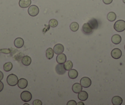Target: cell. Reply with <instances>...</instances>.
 Masks as SVG:
<instances>
[{"label": "cell", "mask_w": 125, "mask_h": 105, "mask_svg": "<svg viewBox=\"0 0 125 105\" xmlns=\"http://www.w3.org/2000/svg\"><path fill=\"white\" fill-rule=\"evenodd\" d=\"M103 3L105 4H109L110 3H112V2L113 1V0H103Z\"/></svg>", "instance_id": "30"}, {"label": "cell", "mask_w": 125, "mask_h": 105, "mask_svg": "<svg viewBox=\"0 0 125 105\" xmlns=\"http://www.w3.org/2000/svg\"><path fill=\"white\" fill-rule=\"evenodd\" d=\"M3 77H4V75H3V73L1 72V71H0V81L3 80Z\"/></svg>", "instance_id": "32"}, {"label": "cell", "mask_w": 125, "mask_h": 105, "mask_svg": "<svg viewBox=\"0 0 125 105\" xmlns=\"http://www.w3.org/2000/svg\"><path fill=\"white\" fill-rule=\"evenodd\" d=\"M54 51L52 48H49L46 50V57L47 58L48 60H51L53 58L54 56Z\"/></svg>", "instance_id": "19"}, {"label": "cell", "mask_w": 125, "mask_h": 105, "mask_svg": "<svg viewBox=\"0 0 125 105\" xmlns=\"http://www.w3.org/2000/svg\"><path fill=\"white\" fill-rule=\"evenodd\" d=\"M56 61L58 64H64L66 61V56L63 53L58 55L56 57Z\"/></svg>", "instance_id": "12"}, {"label": "cell", "mask_w": 125, "mask_h": 105, "mask_svg": "<svg viewBox=\"0 0 125 105\" xmlns=\"http://www.w3.org/2000/svg\"><path fill=\"white\" fill-rule=\"evenodd\" d=\"M49 24L51 27H56L58 24V20H56V19H51L49 21Z\"/></svg>", "instance_id": "26"}, {"label": "cell", "mask_w": 125, "mask_h": 105, "mask_svg": "<svg viewBox=\"0 0 125 105\" xmlns=\"http://www.w3.org/2000/svg\"><path fill=\"white\" fill-rule=\"evenodd\" d=\"M123 1L124 3H125V0H123Z\"/></svg>", "instance_id": "34"}, {"label": "cell", "mask_w": 125, "mask_h": 105, "mask_svg": "<svg viewBox=\"0 0 125 105\" xmlns=\"http://www.w3.org/2000/svg\"><path fill=\"white\" fill-rule=\"evenodd\" d=\"M88 98V95L87 92L85 91H83L82 90L79 93V95H78V98L82 101H83L86 100Z\"/></svg>", "instance_id": "13"}, {"label": "cell", "mask_w": 125, "mask_h": 105, "mask_svg": "<svg viewBox=\"0 0 125 105\" xmlns=\"http://www.w3.org/2000/svg\"><path fill=\"white\" fill-rule=\"evenodd\" d=\"M21 62H22L23 64L25 66H29L31 62V59L30 56H25L22 58Z\"/></svg>", "instance_id": "21"}, {"label": "cell", "mask_w": 125, "mask_h": 105, "mask_svg": "<svg viewBox=\"0 0 125 105\" xmlns=\"http://www.w3.org/2000/svg\"><path fill=\"white\" fill-rule=\"evenodd\" d=\"M18 87H19L20 89H23L27 87L28 86V81L25 78H20V80H19L18 82Z\"/></svg>", "instance_id": "11"}, {"label": "cell", "mask_w": 125, "mask_h": 105, "mask_svg": "<svg viewBox=\"0 0 125 105\" xmlns=\"http://www.w3.org/2000/svg\"><path fill=\"white\" fill-rule=\"evenodd\" d=\"M89 24L91 25V27H92L93 29H96L98 27V22L97 21L96 19H92L91 20H89L88 22Z\"/></svg>", "instance_id": "20"}, {"label": "cell", "mask_w": 125, "mask_h": 105, "mask_svg": "<svg viewBox=\"0 0 125 105\" xmlns=\"http://www.w3.org/2000/svg\"><path fill=\"white\" fill-rule=\"evenodd\" d=\"M55 70L58 74L62 75L66 72V69H64V64H58L56 66Z\"/></svg>", "instance_id": "9"}, {"label": "cell", "mask_w": 125, "mask_h": 105, "mask_svg": "<svg viewBox=\"0 0 125 105\" xmlns=\"http://www.w3.org/2000/svg\"><path fill=\"white\" fill-rule=\"evenodd\" d=\"M13 67V65L12 64V62H6L4 64V66H3V69H4V71L6 72H9V71H11Z\"/></svg>", "instance_id": "23"}, {"label": "cell", "mask_w": 125, "mask_h": 105, "mask_svg": "<svg viewBox=\"0 0 125 105\" xmlns=\"http://www.w3.org/2000/svg\"><path fill=\"white\" fill-rule=\"evenodd\" d=\"M121 55H122V51L118 48H115L111 52L112 57L116 60L120 58L121 57Z\"/></svg>", "instance_id": "7"}, {"label": "cell", "mask_w": 125, "mask_h": 105, "mask_svg": "<svg viewBox=\"0 0 125 105\" xmlns=\"http://www.w3.org/2000/svg\"><path fill=\"white\" fill-rule=\"evenodd\" d=\"M18 82H19V78L15 74H12L8 76L7 82L10 86H15L16 85H17Z\"/></svg>", "instance_id": "2"}, {"label": "cell", "mask_w": 125, "mask_h": 105, "mask_svg": "<svg viewBox=\"0 0 125 105\" xmlns=\"http://www.w3.org/2000/svg\"><path fill=\"white\" fill-rule=\"evenodd\" d=\"M24 41L23 39L21 38H17L14 41V45L16 48H20L23 46Z\"/></svg>", "instance_id": "16"}, {"label": "cell", "mask_w": 125, "mask_h": 105, "mask_svg": "<svg viewBox=\"0 0 125 105\" xmlns=\"http://www.w3.org/2000/svg\"><path fill=\"white\" fill-rule=\"evenodd\" d=\"M112 103L114 105H121L123 103V99L120 96H115L112 99Z\"/></svg>", "instance_id": "14"}, {"label": "cell", "mask_w": 125, "mask_h": 105, "mask_svg": "<svg viewBox=\"0 0 125 105\" xmlns=\"http://www.w3.org/2000/svg\"><path fill=\"white\" fill-rule=\"evenodd\" d=\"M3 88H4V84L3 82L0 81V92L3 90Z\"/></svg>", "instance_id": "31"}, {"label": "cell", "mask_w": 125, "mask_h": 105, "mask_svg": "<svg viewBox=\"0 0 125 105\" xmlns=\"http://www.w3.org/2000/svg\"><path fill=\"white\" fill-rule=\"evenodd\" d=\"M0 52H1L3 53H6V54H9L10 53V49H2L0 50Z\"/></svg>", "instance_id": "28"}, {"label": "cell", "mask_w": 125, "mask_h": 105, "mask_svg": "<svg viewBox=\"0 0 125 105\" xmlns=\"http://www.w3.org/2000/svg\"><path fill=\"white\" fill-rule=\"evenodd\" d=\"M54 53L56 55H60L63 53L64 51V46L61 44H56L53 47Z\"/></svg>", "instance_id": "8"}, {"label": "cell", "mask_w": 125, "mask_h": 105, "mask_svg": "<svg viewBox=\"0 0 125 105\" xmlns=\"http://www.w3.org/2000/svg\"><path fill=\"white\" fill-rule=\"evenodd\" d=\"M77 105H84V103L83 102H79L78 103H77Z\"/></svg>", "instance_id": "33"}, {"label": "cell", "mask_w": 125, "mask_h": 105, "mask_svg": "<svg viewBox=\"0 0 125 105\" xmlns=\"http://www.w3.org/2000/svg\"><path fill=\"white\" fill-rule=\"evenodd\" d=\"M31 4V0H20L19 1V6L21 8H28Z\"/></svg>", "instance_id": "10"}, {"label": "cell", "mask_w": 125, "mask_h": 105, "mask_svg": "<svg viewBox=\"0 0 125 105\" xmlns=\"http://www.w3.org/2000/svg\"><path fill=\"white\" fill-rule=\"evenodd\" d=\"M33 105H42V103L41 100H36L33 101Z\"/></svg>", "instance_id": "27"}, {"label": "cell", "mask_w": 125, "mask_h": 105, "mask_svg": "<svg viewBox=\"0 0 125 105\" xmlns=\"http://www.w3.org/2000/svg\"><path fill=\"white\" fill-rule=\"evenodd\" d=\"M93 29L92 27H91V25L89 24V23H85V24L83 25L82 26V31L85 34H91L93 32Z\"/></svg>", "instance_id": "6"}, {"label": "cell", "mask_w": 125, "mask_h": 105, "mask_svg": "<svg viewBox=\"0 0 125 105\" xmlns=\"http://www.w3.org/2000/svg\"></svg>", "instance_id": "35"}, {"label": "cell", "mask_w": 125, "mask_h": 105, "mask_svg": "<svg viewBox=\"0 0 125 105\" xmlns=\"http://www.w3.org/2000/svg\"><path fill=\"white\" fill-rule=\"evenodd\" d=\"M29 15L31 16H36L39 13V9L38 7L36 5H31L29 7L28 10Z\"/></svg>", "instance_id": "3"}, {"label": "cell", "mask_w": 125, "mask_h": 105, "mask_svg": "<svg viewBox=\"0 0 125 105\" xmlns=\"http://www.w3.org/2000/svg\"><path fill=\"white\" fill-rule=\"evenodd\" d=\"M116 15L114 12H110L107 14V19L110 22H114V20H116Z\"/></svg>", "instance_id": "22"}, {"label": "cell", "mask_w": 125, "mask_h": 105, "mask_svg": "<svg viewBox=\"0 0 125 105\" xmlns=\"http://www.w3.org/2000/svg\"><path fill=\"white\" fill-rule=\"evenodd\" d=\"M70 29L73 32H76L79 29V24L76 22H74L71 23V24L70 25Z\"/></svg>", "instance_id": "24"}, {"label": "cell", "mask_w": 125, "mask_h": 105, "mask_svg": "<svg viewBox=\"0 0 125 105\" xmlns=\"http://www.w3.org/2000/svg\"><path fill=\"white\" fill-rule=\"evenodd\" d=\"M21 100L24 102H29L32 99V95L28 91H24L20 95Z\"/></svg>", "instance_id": "4"}, {"label": "cell", "mask_w": 125, "mask_h": 105, "mask_svg": "<svg viewBox=\"0 0 125 105\" xmlns=\"http://www.w3.org/2000/svg\"><path fill=\"white\" fill-rule=\"evenodd\" d=\"M67 105H77V103L74 100H71L67 103Z\"/></svg>", "instance_id": "29"}, {"label": "cell", "mask_w": 125, "mask_h": 105, "mask_svg": "<svg viewBox=\"0 0 125 105\" xmlns=\"http://www.w3.org/2000/svg\"><path fill=\"white\" fill-rule=\"evenodd\" d=\"M69 77L71 79H75L78 76V72L75 69H71L68 72Z\"/></svg>", "instance_id": "18"}, {"label": "cell", "mask_w": 125, "mask_h": 105, "mask_svg": "<svg viewBox=\"0 0 125 105\" xmlns=\"http://www.w3.org/2000/svg\"><path fill=\"white\" fill-rule=\"evenodd\" d=\"M82 88L83 87L82 86L81 84H79V83H75L73 85L72 89H73V91L74 93H79L80 91H81L82 90Z\"/></svg>", "instance_id": "15"}, {"label": "cell", "mask_w": 125, "mask_h": 105, "mask_svg": "<svg viewBox=\"0 0 125 105\" xmlns=\"http://www.w3.org/2000/svg\"><path fill=\"white\" fill-rule=\"evenodd\" d=\"M80 84L83 88L90 87L91 85V80L87 77H84L80 79Z\"/></svg>", "instance_id": "5"}, {"label": "cell", "mask_w": 125, "mask_h": 105, "mask_svg": "<svg viewBox=\"0 0 125 105\" xmlns=\"http://www.w3.org/2000/svg\"><path fill=\"white\" fill-rule=\"evenodd\" d=\"M64 69H66V71H69V70L71 69L73 67V62H72V61H66L64 63Z\"/></svg>", "instance_id": "25"}, {"label": "cell", "mask_w": 125, "mask_h": 105, "mask_svg": "<svg viewBox=\"0 0 125 105\" xmlns=\"http://www.w3.org/2000/svg\"><path fill=\"white\" fill-rule=\"evenodd\" d=\"M114 29L118 32H123L125 30V21L118 20L114 24Z\"/></svg>", "instance_id": "1"}, {"label": "cell", "mask_w": 125, "mask_h": 105, "mask_svg": "<svg viewBox=\"0 0 125 105\" xmlns=\"http://www.w3.org/2000/svg\"><path fill=\"white\" fill-rule=\"evenodd\" d=\"M112 42L115 45H118L121 42V37L120 35L115 34L112 37Z\"/></svg>", "instance_id": "17"}]
</instances>
